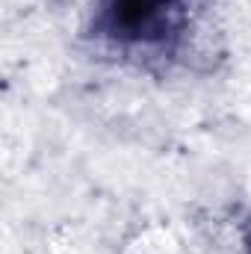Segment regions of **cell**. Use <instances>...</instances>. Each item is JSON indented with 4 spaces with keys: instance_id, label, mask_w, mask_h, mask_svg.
<instances>
[{
    "instance_id": "6da1fadb",
    "label": "cell",
    "mask_w": 251,
    "mask_h": 254,
    "mask_svg": "<svg viewBox=\"0 0 251 254\" xmlns=\"http://www.w3.org/2000/svg\"><path fill=\"white\" fill-rule=\"evenodd\" d=\"M243 243H246V252L251 254V219H249V225H246V231H243Z\"/></svg>"
}]
</instances>
